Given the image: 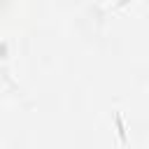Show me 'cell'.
<instances>
[{
  "instance_id": "obj_1",
  "label": "cell",
  "mask_w": 149,
  "mask_h": 149,
  "mask_svg": "<svg viewBox=\"0 0 149 149\" xmlns=\"http://www.w3.org/2000/svg\"><path fill=\"white\" fill-rule=\"evenodd\" d=\"M114 121H116V133H119V140H121V144H128V135H126V126H123V119H121V114H119V112L114 114Z\"/></svg>"
}]
</instances>
